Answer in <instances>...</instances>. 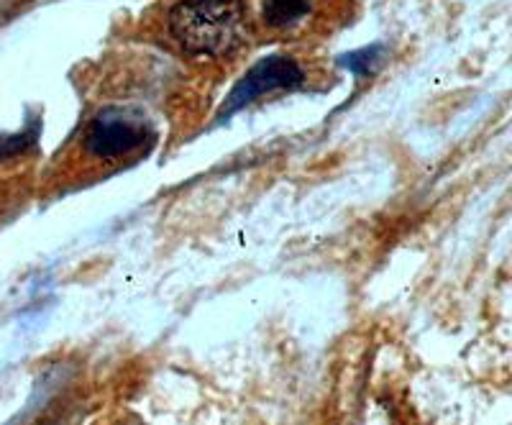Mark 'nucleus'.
Segmentation results:
<instances>
[{
	"label": "nucleus",
	"instance_id": "f257e3e1",
	"mask_svg": "<svg viewBox=\"0 0 512 425\" xmlns=\"http://www.w3.org/2000/svg\"><path fill=\"white\" fill-rule=\"evenodd\" d=\"M249 24L246 0H177L167 29L187 57L221 59L241 47Z\"/></svg>",
	"mask_w": 512,
	"mask_h": 425
},
{
	"label": "nucleus",
	"instance_id": "f03ea898",
	"mask_svg": "<svg viewBox=\"0 0 512 425\" xmlns=\"http://www.w3.org/2000/svg\"><path fill=\"white\" fill-rule=\"evenodd\" d=\"M152 121L136 108L123 105H105L85 121L75 141L72 167H82V175H98L105 169L121 167L123 162H134L141 152L154 144Z\"/></svg>",
	"mask_w": 512,
	"mask_h": 425
},
{
	"label": "nucleus",
	"instance_id": "7ed1b4c3",
	"mask_svg": "<svg viewBox=\"0 0 512 425\" xmlns=\"http://www.w3.org/2000/svg\"><path fill=\"white\" fill-rule=\"evenodd\" d=\"M308 82V75L300 67L295 57H287V54H272V57H264L262 62H256L239 82L236 88L228 93L226 103H223L218 118L226 121L233 113H239L241 108H246L249 103H254L256 98H262L267 93H277V90H297L303 88Z\"/></svg>",
	"mask_w": 512,
	"mask_h": 425
},
{
	"label": "nucleus",
	"instance_id": "20e7f679",
	"mask_svg": "<svg viewBox=\"0 0 512 425\" xmlns=\"http://www.w3.org/2000/svg\"><path fill=\"white\" fill-rule=\"evenodd\" d=\"M318 0H259V16L269 31H295L315 16Z\"/></svg>",
	"mask_w": 512,
	"mask_h": 425
},
{
	"label": "nucleus",
	"instance_id": "39448f33",
	"mask_svg": "<svg viewBox=\"0 0 512 425\" xmlns=\"http://www.w3.org/2000/svg\"><path fill=\"white\" fill-rule=\"evenodd\" d=\"M384 49L382 47H372V49H361V52H354V54H346L344 59H341V65L349 67L351 72H356V75H369V72L374 70V65H377L379 54H382Z\"/></svg>",
	"mask_w": 512,
	"mask_h": 425
}]
</instances>
